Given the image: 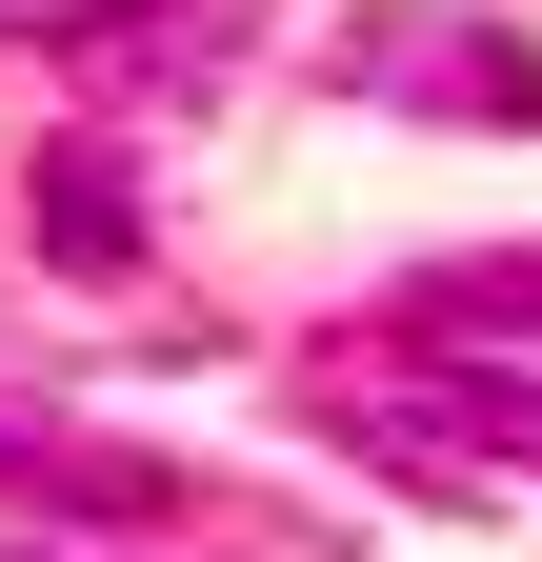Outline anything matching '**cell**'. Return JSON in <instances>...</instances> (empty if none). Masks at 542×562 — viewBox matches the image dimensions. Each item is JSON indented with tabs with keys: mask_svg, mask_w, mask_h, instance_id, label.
<instances>
[{
	"mask_svg": "<svg viewBox=\"0 0 542 562\" xmlns=\"http://www.w3.org/2000/svg\"><path fill=\"white\" fill-rule=\"evenodd\" d=\"M321 402H342V422H362L402 482H542V382H522V362L402 341V362H342Z\"/></svg>",
	"mask_w": 542,
	"mask_h": 562,
	"instance_id": "cell-1",
	"label": "cell"
},
{
	"mask_svg": "<svg viewBox=\"0 0 542 562\" xmlns=\"http://www.w3.org/2000/svg\"><path fill=\"white\" fill-rule=\"evenodd\" d=\"M342 81L362 101H442V121H542V60L503 21H342Z\"/></svg>",
	"mask_w": 542,
	"mask_h": 562,
	"instance_id": "cell-2",
	"label": "cell"
},
{
	"mask_svg": "<svg viewBox=\"0 0 542 562\" xmlns=\"http://www.w3.org/2000/svg\"><path fill=\"white\" fill-rule=\"evenodd\" d=\"M0 482H41V503H81V522H142L161 503V462L81 442V422H21V402H0Z\"/></svg>",
	"mask_w": 542,
	"mask_h": 562,
	"instance_id": "cell-3",
	"label": "cell"
},
{
	"mask_svg": "<svg viewBox=\"0 0 542 562\" xmlns=\"http://www.w3.org/2000/svg\"><path fill=\"white\" fill-rule=\"evenodd\" d=\"M41 241L60 261H121L142 222H121V161H41Z\"/></svg>",
	"mask_w": 542,
	"mask_h": 562,
	"instance_id": "cell-4",
	"label": "cell"
},
{
	"mask_svg": "<svg viewBox=\"0 0 542 562\" xmlns=\"http://www.w3.org/2000/svg\"><path fill=\"white\" fill-rule=\"evenodd\" d=\"M181 0H0V41H161Z\"/></svg>",
	"mask_w": 542,
	"mask_h": 562,
	"instance_id": "cell-5",
	"label": "cell"
},
{
	"mask_svg": "<svg viewBox=\"0 0 542 562\" xmlns=\"http://www.w3.org/2000/svg\"><path fill=\"white\" fill-rule=\"evenodd\" d=\"M0 562H41V542H0Z\"/></svg>",
	"mask_w": 542,
	"mask_h": 562,
	"instance_id": "cell-6",
	"label": "cell"
}]
</instances>
